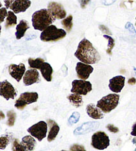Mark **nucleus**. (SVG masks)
<instances>
[{
    "label": "nucleus",
    "instance_id": "f257e3e1",
    "mask_svg": "<svg viewBox=\"0 0 136 151\" xmlns=\"http://www.w3.org/2000/svg\"><path fill=\"white\" fill-rule=\"evenodd\" d=\"M74 56L80 61L90 65L98 63L101 59L98 51L94 47L92 43L86 38H84L78 44Z\"/></svg>",
    "mask_w": 136,
    "mask_h": 151
},
{
    "label": "nucleus",
    "instance_id": "f03ea898",
    "mask_svg": "<svg viewBox=\"0 0 136 151\" xmlns=\"http://www.w3.org/2000/svg\"><path fill=\"white\" fill-rule=\"evenodd\" d=\"M55 20L47 9H42L37 11L32 15L33 27L35 29L41 32H43L49 25H52Z\"/></svg>",
    "mask_w": 136,
    "mask_h": 151
},
{
    "label": "nucleus",
    "instance_id": "7ed1b4c3",
    "mask_svg": "<svg viewBox=\"0 0 136 151\" xmlns=\"http://www.w3.org/2000/svg\"><path fill=\"white\" fill-rule=\"evenodd\" d=\"M67 35V32L62 29H58L55 25H51L41 33V40L44 42L57 41L63 39Z\"/></svg>",
    "mask_w": 136,
    "mask_h": 151
},
{
    "label": "nucleus",
    "instance_id": "20e7f679",
    "mask_svg": "<svg viewBox=\"0 0 136 151\" xmlns=\"http://www.w3.org/2000/svg\"><path fill=\"white\" fill-rule=\"evenodd\" d=\"M120 95L117 94H109L101 99L97 102L96 106L100 108L104 113H109L118 105Z\"/></svg>",
    "mask_w": 136,
    "mask_h": 151
},
{
    "label": "nucleus",
    "instance_id": "39448f33",
    "mask_svg": "<svg viewBox=\"0 0 136 151\" xmlns=\"http://www.w3.org/2000/svg\"><path fill=\"white\" fill-rule=\"evenodd\" d=\"M91 145L96 149L104 150L109 147L110 139L104 132H96L92 135Z\"/></svg>",
    "mask_w": 136,
    "mask_h": 151
},
{
    "label": "nucleus",
    "instance_id": "423d86ee",
    "mask_svg": "<svg viewBox=\"0 0 136 151\" xmlns=\"http://www.w3.org/2000/svg\"><path fill=\"white\" fill-rule=\"evenodd\" d=\"M39 98V95L36 92H25L20 95L19 98L16 101L15 107L19 110H23L26 106L33 103L37 102Z\"/></svg>",
    "mask_w": 136,
    "mask_h": 151
},
{
    "label": "nucleus",
    "instance_id": "0eeeda50",
    "mask_svg": "<svg viewBox=\"0 0 136 151\" xmlns=\"http://www.w3.org/2000/svg\"><path fill=\"white\" fill-rule=\"evenodd\" d=\"M47 129L48 125L46 122L39 121V123L33 124L32 127L29 128L27 132H29L31 136L37 139L39 141H41L47 137Z\"/></svg>",
    "mask_w": 136,
    "mask_h": 151
},
{
    "label": "nucleus",
    "instance_id": "6e6552de",
    "mask_svg": "<svg viewBox=\"0 0 136 151\" xmlns=\"http://www.w3.org/2000/svg\"><path fill=\"white\" fill-rule=\"evenodd\" d=\"M72 85L71 92L81 95H86L92 89L91 83L83 79L74 80L72 83Z\"/></svg>",
    "mask_w": 136,
    "mask_h": 151
},
{
    "label": "nucleus",
    "instance_id": "1a4fd4ad",
    "mask_svg": "<svg viewBox=\"0 0 136 151\" xmlns=\"http://www.w3.org/2000/svg\"><path fill=\"white\" fill-rule=\"evenodd\" d=\"M0 95L8 101L10 99H14L17 95L16 90L15 89L11 83L7 80H4L0 83Z\"/></svg>",
    "mask_w": 136,
    "mask_h": 151
},
{
    "label": "nucleus",
    "instance_id": "9d476101",
    "mask_svg": "<svg viewBox=\"0 0 136 151\" xmlns=\"http://www.w3.org/2000/svg\"><path fill=\"white\" fill-rule=\"evenodd\" d=\"M48 10L54 19H62L67 16V12L61 4L57 2H51L48 5Z\"/></svg>",
    "mask_w": 136,
    "mask_h": 151
},
{
    "label": "nucleus",
    "instance_id": "9b49d317",
    "mask_svg": "<svg viewBox=\"0 0 136 151\" xmlns=\"http://www.w3.org/2000/svg\"><path fill=\"white\" fill-rule=\"evenodd\" d=\"M94 68L90 64H86L84 63H77L76 67V71H77V76L79 79L86 80L88 79L89 76L93 72Z\"/></svg>",
    "mask_w": 136,
    "mask_h": 151
},
{
    "label": "nucleus",
    "instance_id": "f8f14e48",
    "mask_svg": "<svg viewBox=\"0 0 136 151\" xmlns=\"http://www.w3.org/2000/svg\"><path fill=\"white\" fill-rule=\"evenodd\" d=\"M26 72V68L23 63L19 65L11 64L9 66V73L11 76L14 78L17 82H19L21 80L22 77L24 76Z\"/></svg>",
    "mask_w": 136,
    "mask_h": 151
},
{
    "label": "nucleus",
    "instance_id": "ddd939ff",
    "mask_svg": "<svg viewBox=\"0 0 136 151\" xmlns=\"http://www.w3.org/2000/svg\"><path fill=\"white\" fill-rule=\"evenodd\" d=\"M40 75L37 69L27 70L23 76V83L25 86H29L40 82Z\"/></svg>",
    "mask_w": 136,
    "mask_h": 151
},
{
    "label": "nucleus",
    "instance_id": "4468645a",
    "mask_svg": "<svg viewBox=\"0 0 136 151\" xmlns=\"http://www.w3.org/2000/svg\"><path fill=\"white\" fill-rule=\"evenodd\" d=\"M125 78L122 75H117L110 79L109 88L112 92L118 93L122 91V88L124 87Z\"/></svg>",
    "mask_w": 136,
    "mask_h": 151
},
{
    "label": "nucleus",
    "instance_id": "2eb2a0df",
    "mask_svg": "<svg viewBox=\"0 0 136 151\" xmlns=\"http://www.w3.org/2000/svg\"><path fill=\"white\" fill-rule=\"evenodd\" d=\"M31 1L29 0H15L10 7L15 14L25 12L31 6Z\"/></svg>",
    "mask_w": 136,
    "mask_h": 151
},
{
    "label": "nucleus",
    "instance_id": "dca6fc26",
    "mask_svg": "<svg viewBox=\"0 0 136 151\" xmlns=\"http://www.w3.org/2000/svg\"><path fill=\"white\" fill-rule=\"evenodd\" d=\"M86 113L88 115L94 119H102L104 118L103 111L94 104H88L86 106Z\"/></svg>",
    "mask_w": 136,
    "mask_h": 151
},
{
    "label": "nucleus",
    "instance_id": "f3484780",
    "mask_svg": "<svg viewBox=\"0 0 136 151\" xmlns=\"http://www.w3.org/2000/svg\"><path fill=\"white\" fill-rule=\"evenodd\" d=\"M47 123L49 128L47 140L48 142H51L55 139L57 134H59V132L60 131V127L59 126V124H57L55 121H53V120L48 119Z\"/></svg>",
    "mask_w": 136,
    "mask_h": 151
},
{
    "label": "nucleus",
    "instance_id": "a211bd4d",
    "mask_svg": "<svg viewBox=\"0 0 136 151\" xmlns=\"http://www.w3.org/2000/svg\"><path fill=\"white\" fill-rule=\"evenodd\" d=\"M39 69L41 71L42 75L47 81H51L53 70L50 64L44 61L43 63H41Z\"/></svg>",
    "mask_w": 136,
    "mask_h": 151
},
{
    "label": "nucleus",
    "instance_id": "6ab92c4d",
    "mask_svg": "<svg viewBox=\"0 0 136 151\" xmlns=\"http://www.w3.org/2000/svg\"><path fill=\"white\" fill-rule=\"evenodd\" d=\"M29 23L26 20L22 19L20 21L19 24L16 26V32H15V36L17 40H20L25 35L26 31L29 28Z\"/></svg>",
    "mask_w": 136,
    "mask_h": 151
},
{
    "label": "nucleus",
    "instance_id": "aec40b11",
    "mask_svg": "<svg viewBox=\"0 0 136 151\" xmlns=\"http://www.w3.org/2000/svg\"><path fill=\"white\" fill-rule=\"evenodd\" d=\"M33 137V136H32ZM29 135L24 137L21 140V144L25 150H34L36 146V140Z\"/></svg>",
    "mask_w": 136,
    "mask_h": 151
},
{
    "label": "nucleus",
    "instance_id": "412c9836",
    "mask_svg": "<svg viewBox=\"0 0 136 151\" xmlns=\"http://www.w3.org/2000/svg\"><path fill=\"white\" fill-rule=\"evenodd\" d=\"M68 100L69 101V102L72 104L73 106H74L75 107L78 108L80 106L82 105L83 101L82 97L81 95L77 94V93H74V94H70L67 97Z\"/></svg>",
    "mask_w": 136,
    "mask_h": 151
},
{
    "label": "nucleus",
    "instance_id": "4be33fe9",
    "mask_svg": "<svg viewBox=\"0 0 136 151\" xmlns=\"http://www.w3.org/2000/svg\"><path fill=\"white\" fill-rule=\"evenodd\" d=\"M17 16L15 15V13L12 11L8 12V15H7V19L6 21V28L7 29L9 27H13L14 25L17 24Z\"/></svg>",
    "mask_w": 136,
    "mask_h": 151
},
{
    "label": "nucleus",
    "instance_id": "5701e85b",
    "mask_svg": "<svg viewBox=\"0 0 136 151\" xmlns=\"http://www.w3.org/2000/svg\"><path fill=\"white\" fill-rule=\"evenodd\" d=\"M72 19H73L72 15H70L67 17L63 19V20H62L61 22L62 25L65 29H66L67 32H70L72 29V26H73Z\"/></svg>",
    "mask_w": 136,
    "mask_h": 151
},
{
    "label": "nucleus",
    "instance_id": "b1692460",
    "mask_svg": "<svg viewBox=\"0 0 136 151\" xmlns=\"http://www.w3.org/2000/svg\"><path fill=\"white\" fill-rule=\"evenodd\" d=\"M44 61L43 59L41 58H37V59H32L29 58L28 59V63L29 65L30 68H34L39 69V67L41 65L42 63H43Z\"/></svg>",
    "mask_w": 136,
    "mask_h": 151
},
{
    "label": "nucleus",
    "instance_id": "393cba45",
    "mask_svg": "<svg viewBox=\"0 0 136 151\" xmlns=\"http://www.w3.org/2000/svg\"><path fill=\"white\" fill-rule=\"evenodd\" d=\"M7 117H8L7 124L9 127L14 126L15 121V119H16V114H15L14 111H9L7 112Z\"/></svg>",
    "mask_w": 136,
    "mask_h": 151
},
{
    "label": "nucleus",
    "instance_id": "a878e982",
    "mask_svg": "<svg viewBox=\"0 0 136 151\" xmlns=\"http://www.w3.org/2000/svg\"><path fill=\"white\" fill-rule=\"evenodd\" d=\"M0 141H1L0 149L4 150L6 148L7 146L9 145L10 141V137L8 135H2L1 138H0Z\"/></svg>",
    "mask_w": 136,
    "mask_h": 151
},
{
    "label": "nucleus",
    "instance_id": "bb28decb",
    "mask_svg": "<svg viewBox=\"0 0 136 151\" xmlns=\"http://www.w3.org/2000/svg\"><path fill=\"white\" fill-rule=\"evenodd\" d=\"M104 37L108 40V49H107V52H108L109 54H111L112 49H113V47L115 45L114 40L112 37H111L110 36H108L107 35H104Z\"/></svg>",
    "mask_w": 136,
    "mask_h": 151
},
{
    "label": "nucleus",
    "instance_id": "cd10ccee",
    "mask_svg": "<svg viewBox=\"0 0 136 151\" xmlns=\"http://www.w3.org/2000/svg\"><path fill=\"white\" fill-rule=\"evenodd\" d=\"M12 150H25V148L23 147V145L21 144V142L20 143L17 139H15L14 140Z\"/></svg>",
    "mask_w": 136,
    "mask_h": 151
},
{
    "label": "nucleus",
    "instance_id": "c85d7f7f",
    "mask_svg": "<svg viewBox=\"0 0 136 151\" xmlns=\"http://www.w3.org/2000/svg\"><path fill=\"white\" fill-rule=\"evenodd\" d=\"M7 8L6 7H1V23L4 21V19L6 17H7L8 15V12H7Z\"/></svg>",
    "mask_w": 136,
    "mask_h": 151
},
{
    "label": "nucleus",
    "instance_id": "c756f323",
    "mask_svg": "<svg viewBox=\"0 0 136 151\" xmlns=\"http://www.w3.org/2000/svg\"><path fill=\"white\" fill-rule=\"evenodd\" d=\"M107 129H108L109 131H110L112 132H114V133H116V132H119V129L117 128V127H114L113 124H109L108 126H107Z\"/></svg>",
    "mask_w": 136,
    "mask_h": 151
},
{
    "label": "nucleus",
    "instance_id": "7c9ffc66",
    "mask_svg": "<svg viewBox=\"0 0 136 151\" xmlns=\"http://www.w3.org/2000/svg\"><path fill=\"white\" fill-rule=\"evenodd\" d=\"M125 28L127 29L130 32H132V33H134V34H136V31L135 29V28L131 23L128 22L126 24V25H125Z\"/></svg>",
    "mask_w": 136,
    "mask_h": 151
},
{
    "label": "nucleus",
    "instance_id": "2f4dec72",
    "mask_svg": "<svg viewBox=\"0 0 136 151\" xmlns=\"http://www.w3.org/2000/svg\"><path fill=\"white\" fill-rule=\"evenodd\" d=\"M15 0H4L5 6L7 9H10V7L12 6V4H14V2Z\"/></svg>",
    "mask_w": 136,
    "mask_h": 151
},
{
    "label": "nucleus",
    "instance_id": "473e14b6",
    "mask_svg": "<svg viewBox=\"0 0 136 151\" xmlns=\"http://www.w3.org/2000/svg\"><path fill=\"white\" fill-rule=\"evenodd\" d=\"M90 1V0H79V2L80 4V6L82 8H85L87 6L88 4Z\"/></svg>",
    "mask_w": 136,
    "mask_h": 151
},
{
    "label": "nucleus",
    "instance_id": "72a5a7b5",
    "mask_svg": "<svg viewBox=\"0 0 136 151\" xmlns=\"http://www.w3.org/2000/svg\"><path fill=\"white\" fill-rule=\"evenodd\" d=\"M100 29H101L102 32L103 33H108V34H111L110 32L109 29L108 28H107L106 27H105V26L104 25H100Z\"/></svg>",
    "mask_w": 136,
    "mask_h": 151
},
{
    "label": "nucleus",
    "instance_id": "f704fd0d",
    "mask_svg": "<svg viewBox=\"0 0 136 151\" xmlns=\"http://www.w3.org/2000/svg\"><path fill=\"white\" fill-rule=\"evenodd\" d=\"M131 134H132V136L136 137V123H135L133 124L132 131V132H131Z\"/></svg>",
    "mask_w": 136,
    "mask_h": 151
},
{
    "label": "nucleus",
    "instance_id": "c9c22d12",
    "mask_svg": "<svg viewBox=\"0 0 136 151\" xmlns=\"http://www.w3.org/2000/svg\"><path fill=\"white\" fill-rule=\"evenodd\" d=\"M116 1V0H104L103 4L104 5H107V6H109V5L113 4L114 2H115Z\"/></svg>",
    "mask_w": 136,
    "mask_h": 151
},
{
    "label": "nucleus",
    "instance_id": "e433bc0d",
    "mask_svg": "<svg viewBox=\"0 0 136 151\" xmlns=\"http://www.w3.org/2000/svg\"><path fill=\"white\" fill-rule=\"evenodd\" d=\"M135 83H136V79L135 78H131V79H130L129 81H128V83L131 85H135Z\"/></svg>",
    "mask_w": 136,
    "mask_h": 151
},
{
    "label": "nucleus",
    "instance_id": "4c0bfd02",
    "mask_svg": "<svg viewBox=\"0 0 136 151\" xmlns=\"http://www.w3.org/2000/svg\"><path fill=\"white\" fill-rule=\"evenodd\" d=\"M132 142L133 143V144L136 145V137H135L134 139H133V140H132Z\"/></svg>",
    "mask_w": 136,
    "mask_h": 151
},
{
    "label": "nucleus",
    "instance_id": "58836bf2",
    "mask_svg": "<svg viewBox=\"0 0 136 151\" xmlns=\"http://www.w3.org/2000/svg\"><path fill=\"white\" fill-rule=\"evenodd\" d=\"M135 20H136V18H135ZM135 25H136V22H135Z\"/></svg>",
    "mask_w": 136,
    "mask_h": 151
}]
</instances>
